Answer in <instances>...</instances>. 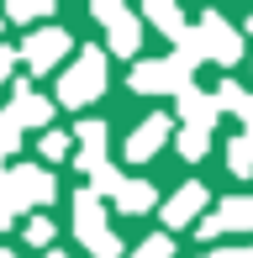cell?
<instances>
[{"mask_svg": "<svg viewBox=\"0 0 253 258\" xmlns=\"http://www.w3.org/2000/svg\"><path fill=\"white\" fill-rule=\"evenodd\" d=\"M148 21H153V27L164 32L169 42H179V37H185V32H190V21H185V11H179L174 0H148Z\"/></svg>", "mask_w": 253, "mask_h": 258, "instance_id": "obj_14", "label": "cell"}, {"mask_svg": "<svg viewBox=\"0 0 253 258\" xmlns=\"http://www.w3.org/2000/svg\"><path fill=\"white\" fill-rule=\"evenodd\" d=\"M37 153L48 158V163H64L69 153H74V143H69V132H42V143H37Z\"/></svg>", "mask_w": 253, "mask_h": 258, "instance_id": "obj_20", "label": "cell"}, {"mask_svg": "<svg viewBox=\"0 0 253 258\" xmlns=\"http://www.w3.org/2000/svg\"><path fill=\"white\" fill-rule=\"evenodd\" d=\"M227 169H232V174H253V137L248 132L227 143Z\"/></svg>", "mask_w": 253, "mask_h": 258, "instance_id": "obj_18", "label": "cell"}, {"mask_svg": "<svg viewBox=\"0 0 253 258\" xmlns=\"http://www.w3.org/2000/svg\"><path fill=\"white\" fill-rule=\"evenodd\" d=\"M11 116H16L21 126H42V132H53V100L48 95H37V90L27 85V79H16V85H11Z\"/></svg>", "mask_w": 253, "mask_h": 258, "instance_id": "obj_11", "label": "cell"}, {"mask_svg": "<svg viewBox=\"0 0 253 258\" xmlns=\"http://www.w3.org/2000/svg\"><path fill=\"white\" fill-rule=\"evenodd\" d=\"M195 32H201V48H206V58H216L222 69H232L237 58H243V37H237V27H232L227 16L206 11V16L195 21Z\"/></svg>", "mask_w": 253, "mask_h": 258, "instance_id": "obj_6", "label": "cell"}, {"mask_svg": "<svg viewBox=\"0 0 253 258\" xmlns=\"http://www.w3.org/2000/svg\"><path fill=\"white\" fill-rule=\"evenodd\" d=\"M100 95H106V53H100V48H85L74 63L64 69V79H58V105L85 111V105L100 100Z\"/></svg>", "mask_w": 253, "mask_h": 258, "instance_id": "obj_1", "label": "cell"}, {"mask_svg": "<svg viewBox=\"0 0 253 258\" xmlns=\"http://www.w3.org/2000/svg\"><path fill=\"white\" fill-rule=\"evenodd\" d=\"M216 105H222V111H232L237 121L248 126V137H253V95H248L243 85H232V79H227V85L216 90Z\"/></svg>", "mask_w": 253, "mask_h": 258, "instance_id": "obj_16", "label": "cell"}, {"mask_svg": "<svg viewBox=\"0 0 253 258\" xmlns=\"http://www.w3.org/2000/svg\"><path fill=\"white\" fill-rule=\"evenodd\" d=\"M69 53H74V37H69L64 27H37V32L21 37V63H27L32 74H53Z\"/></svg>", "mask_w": 253, "mask_h": 258, "instance_id": "obj_5", "label": "cell"}, {"mask_svg": "<svg viewBox=\"0 0 253 258\" xmlns=\"http://www.w3.org/2000/svg\"><path fill=\"white\" fill-rule=\"evenodd\" d=\"M53 16V0H11L6 21H48Z\"/></svg>", "mask_w": 253, "mask_h": 258, "instance_id": "obj_17", "label": "cell"}, {"mask_svg": "<svg viewBox=\"0 0 253 258\" xmlns=\"http://www.w3.org/2000/svg\"><path fill=\"white\" fill-rule=\"evenodd\" d=\"M153 206H158V190L148 179H126L116 190V211H126V216H143V211H153Z\"/></svg>", "mask_w": 253, "mask_h": 258, "instance_id": "obj_15", "label": "cell"}, {"mask_svg": "<svg viewBox=\"0 0 253 258\" xmlns=\"http://www.w3.org/2000/svg\"><path fill=\"white\" fill-rule=\"evenodd\" d=\"M27 242H32V248H48V242H53V221L48 216H32L27 221Z\"/></svg>", "mask_w": 253, "mask_h": 258, "instance_id": "obj_23", "label": "cell"}, {"mask_svg": "<svg viewBox=\"0 0 253 258\" xmlns=\"http://www.w3.org/2000/svg\"><path fill=\"white\" fill-rule=\"evenodd\" d=\"M74 169L79 174L106 169V121H79L74 126Z\"/></svg>", "mask_w": 253, "mask_h": 258, "instance_id": "obj_9", "label": "cell"}, {"mask_svg": "<svg viewBox=\"0 0 253 258\" xmlns=\"http://www.w3.org/2000/svg\"><path fill=\"white\" fill-rule=\"evenodd\" d=\"M201 206H206V184L190 179V184H179V190L164 201V211H158V216H164V227H190Z\"/></svg>", "mask_w": 253, "mask_h": 258, "instance_id": "obj_12", "label": "cell"}, {"mask_svg": "<svg viewBox=\"0 0 253 258\" xmlns=\"http://www.w3.org/2000/svg\"><path fill=\"white\" fill-rule=\"evenodd\" d=\"M90 16L106 27V42H111V53H121V58H132L137 48H143V21L132 16V11L121 6V0H95L90 6Z\"/></svg>", "mask_w": 253, "mask_h": 258, "instance_id": "obj_4", "label": "cell"}, {"mask_svg": "<svg viewBox=\"0 0 253 258\" xmlns=\"http://www.w3.org/2000/svg\"><path fill=\"white\" fill-rule=\"evenodd\" d=\"M216 116H222L216 95H206V90H185V95H179V126L211 132V126H216Z\"/></svg>", "mask_w": 253, "mask_h": 258, "instance_id": "obj_13", "label": "cell"}, {"mask_svg": "<svg viewBox=\"0 0 253 258\" xmlns=\"http://www.w3.org/2000/svg\"><path fill=\"white\" fill-rule=\"evenodd\" d=\"M0 258H16V253H11V248H0Z\"/></svg>", "mask_w": 253, "mask_h": 258, "instance_id": "obj_25", "label": "cell"}, {"mask_svg": "<svg viewBox=\"0 0 253 258\" xmlns=\"http://www.w3.org/2000/svg\"><path fill=\"white\" fill-rule=\"evenodd\" d=\"M174 143H179V158H206V148H211V132H195V126H179V137H174Z\"/></svg>", "mask_w": 253, "mask_h": 258, "instance_id": "obj_19", "label": "cell"}, {"mask_svg": "<svg viewBox=\"0 0 253 258\" xmlns=\"http://www.w3.org/2000/svg\"><path fill=\"white\" fill-rule=\"evenodd\" d=\"M74 232H79V242L95 258H121V242L111 237V227H106V201H100L90 184L74 195Z\"/></svg>", "mask_w": 253, "mask_h": 258, "instance_id": "obj_3", "label": "cell"}, {"mask_svg": "<svg viewBox=\"0 0 253 258\" xmlns=\"http://www.w3.org/2000/svg\"><path fill=\"white\" fill-rule=\"evenodd\" d=\"M169 253H174L169 232H153V237H143V242H137V248L126 253V258H169Z\"/></svg>", "mask_w": 253, "mask_h": 258, "instance_id": "obj_22", "label": "cell"}, {"mask_svg": "<svg viewBox=\"0 0 253 258\" xmlns=\"http://www.w3.org/2000/svg\"><path fill=\"white\" fill-rule=\"evenodd\" d=\"M201 258H253V242H243V248H216V253H201Z\"/></svg>", "mask_w": 253, "mask_h": 258, "instance_id": "obj_24", "label": "cell"}, {"mask_svg": "<svg viewBox=\"0 0 253 258\" xmlns=\"http://www.w3.org/2000/svg\"><path fill=\"white\" fill-rule=\"evenodd\" d=\"M42 258H69V253H42Z\"/></svg>", "mask_w": 253, "mask_h": 258, "instance_id": "obj_26", "label": "cell"}, {"mask_svg": "<svg viewBox=\"0 0 253 258\" xmlns=\"http://www.w3.org/2000/svg\"><path fill=\"white\" fill-rule=\"evenodd\" d=\"M16 148H21V121L11 116V105H6V111H0V158H11Z\"/></svg>", "mask_w": 253, "mask_h": 258, "instance_id": "obj_21", "label": "cell"}, {"mask_svg": "<svg viewBox=\"0 0 253 258\" xmlns=\"http://www.w3.org/2000/svg\"><path fill=\"white\" fill-rule=\"evenodd\" d=\"M53 195H58V184H53V174L42 169V163H16L11 169V201L21 206H48Z\"/></svg>", "mask_w": 253, "mask_h": 258, "instance_id": "obj_7", "label": "cell"}, {"mask_svg": "<svg viewBox=\"0 0 253 258\" xmlns=\"http://www.w3.org/2000/svg\"><path fill=\"white\" fill-rule=\"evenodd\" d=\"M190 74H195V63L190 58H179V53H169V58H143V63H132V79L126 85L137 90V95H185L190 85Z\"/></svg>", "mask_w": 253, "mask_h": 258, "instance_id": "obj_2", "label": "cell"}, {"mask_svg": "<svg viewBox=\"0 0 253 258\" xmlns=\"http://www.w3.org/2000/svg\"><path fill=\"white\" fill-rule=\"evenodd\" d=\"M248 32H253V16H248Z\"/></svg>", "mask_w": 253, "mask_h": 258, "instance_id": "obj_27", "label": "cell"}, {"mask_svg": "<svg viewBox=\"0 0 253 258\" xmlns=\"http://www.w3.org/2000/svg\"><path fill=\"white\" fill-rule=\"evenodd\" d=\"M174 126H179V121H169V116H148V121H137V132L126 137V163H148L158 148L169 143Z\"/></svg>", "mask_w": 253, "mask_h": 258, "instance_id": "obj_10", "label": "cell"}, {"mask_svg": "<svg viewBox=\"0 0 253 258\" xmlns=\"http://www.w3.org/2000/svg\"><path fill=\"white\" fill-rule=\"evenodd\" d=\"M227 232H253V195H232L201 221V237H227Z\"/></svg>", "mask_w": 253, "mask_h": 258, "instance_id": "obj_8", "label": "cell"}]
</instances>
